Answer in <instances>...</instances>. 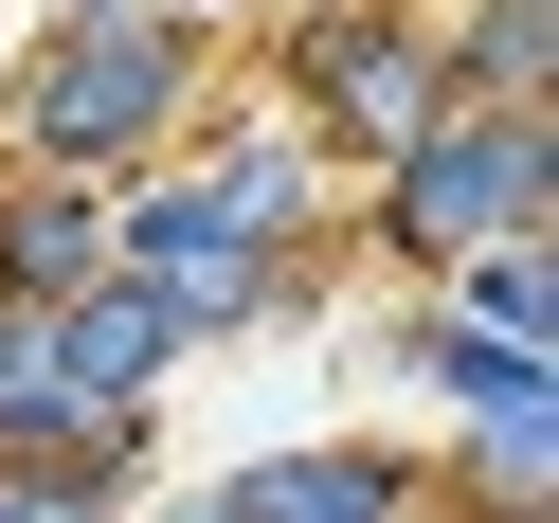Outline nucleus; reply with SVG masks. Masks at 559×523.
<instances>
[{
	"instance_id": "nucleus-1",
	"label": "nucleus",
	"mask_w": 559,
	"mask_h": 523,
	"mask_svg": "<svg viewBox=\"0 0 559 523\" xmlns=\"http://www.w3.org/2000/svg\"><path fill=\"white\" fill-rule=\"evenodd\" d=\"M506 217H523V127L415 163V253H469V235H506Z\"/></svg>"
},
{
	"instance_id": "nucleus-2",
	"label": "nucleus",
	"mask_w": 559,
	"mask_h": 523,
	"mask_svg": "<svg viewBox=\"0 0 559 523\" xmlns=\"http://www.w3.org/2000/svg\"><path fill=\"white\" fill-rule=\"evenodd\" d=\"M145 109H163V37H91L73 91H55V127H73V145H127Z\"/></svg>"
},
{
	"instance_id": "nucleus-3",
	"label": "nucleus",
	"mask_w": 559,
	"mask_h": 523,
	"mask_svg": "<svg viewBox=\"0 0 559 523\" xmlns=\"http://www.w3.org/2000/svg\"><path fill=\"white\" fill-rule=\"evenodd\" d=\"M0 523H91V506H73V487H19V506H0Z\"/></svg>"
}]
</instances>
